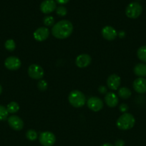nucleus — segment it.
<instances>
[{
	"label": "nucleus",
	"instance_id": "3",
	"mask_svg": "<svg viewBox=\"0 0 146 146\" xmlns=\"http://www.w3.org/2000/svg\"><path fill=\"white\" fill-rule=\"evenodd\" d=\"M68 101L74 108H81L86 103L84 94L78 90H74L69 94Z\"/></svg>",
	"mask_w": 146,
	"mask_h": 146
},
{
	"label": "nucleus",
	"instance_id": "23",
	"mask_svg": "<svg viewBox=\"0 0 146 146\" xmlns=\"http://www.w3.org/2000/svg\"><path fill=\"white\" fill-rule=\"evenodd\" d=\"M9 113L7 111V108L4 106L0 105V121H5L8 118Z\"/></svg>",
	"mask_w": 146,
	"mask_h": 146
},
{
	"label": "nucleus",
	"instance_id": "4",
	"mask_svg": "<svg viewBox=\"0 0 146 146\" xmlns=\"http://www.w3.org/2000/svg\"><path fill=\"white\" fill-rule=\"evenodd\" d=\"M143 12V7L138 2H131L125 9V14L128 18L136 19L140 16Z\"/></svg>",
	"mask_w": 146,
	"mask_h": 146
},
{
	"label": "nucleus",
	"instance_id": "27",
	"mask_svg": "<svg viewBox=\"0 0 146 146\" xmlns=\"http://www.w3.org/2000/svg\"><path fill=\"white\" fill-rule=\"evenodd\" d=\"M119 109H120V112L123 113H127V111H128V106L126 104H122L119 106Z\"/></svg>",
	"mask_w": 146,
	"mask_h": 146
},
{
	"label": "nucleus",
	"instance_id": "30",
	"mask_svg": "<svg viewBox=\"0 0 146 146\" xmlns=\"http://www.w3.org/2000/svg\"><path fill=\"white\" fill-rule=\"evenodd\" d=\"M117 35L119 36V37H120V38H123L125 36V32L123 31H120L119 33H117Z\"/></svg>",
	"mask_w": 146,
	"mask_h": 146
},
{
	"label": "nucleus",
	"instance_id": "17",
	"mask_svg": "<svg viewBox=\"0 0 146 146\" xmlns=\"http://www.w3.org/2000/svg\"><path fill=\"white\" fill-rule=\"evenodd\" d=\"M135 74L140 78H143L146 76V64L145 63H140L137 64L134 67Z\"/></svg>",
	"mask_w": 146,
	"mask_h": 146
},
{
	"label": "nucleus",
	"instance_id": "26",
	"mask_svg": "<svg viewBox=\"0 0 146 146\" xmlns=\"http://www.w3.org/2000/svg\"><path fill=\"white\" fill-rule=\"evenodd\" d=\"M56 13L60 17H64V16L67 15V10L66 7H63V6H60L56 9Z\"/></svg>",
	"mask_w": 146,
	"mask_h": 146
},
{
	"label": "nucleus",
	"instance_id": "29",
	"mask_svg": "<svg viewBox=\"0 0 146 146\" xmlns=\"http://www.w3.org/2000/svg\"><path fill=\"white\" fill-rule=\"evenodd\" d=\"M115 146H125V141L123 140H117L115 143Z\"/></svg>",
	"mask_w": 146,
	"mask_h": 146
},
{
	"label": "nucleus",
	"instance_id": "11",
	"mask_svg": "<svg viewBox=\"0 0 146 146\" xmlns=\"http://www.w3.org/2000/svg\"><path fill=\"white\" fill-rule=\"evenodd\" d=\"M102 36L107 41H113L117 36V32L111 26H105L102 29Z\"/></svg>",
	"mask_w": 146,
	"mask_h": 146
},
{
	"label": "nucleus",
	"instance_id": "14",
	"mask_svg": "<svg viewBox=\"0 0 146 146\" xmlns=\"http://www.w3.org/2000/svg\"><path fill=\"white\" fill-rule=\"evenodd\" d=\"M92 61V58L90 55L86 54H82L79 55L76 58L75 60V64L77 67L79 68H86L90 64Z\"/></svg>",
	"mask_w": 146,
	"mask_h": 146
},
{
	"label": "nucleus",
	"instance_id": "31",
	"mask_svg": "<svg viewBox=\"0 0 146 146\" xmlns=\"http://www.w3.org/2000/svg\"><path fill=\"white\" fill-rule=\"evenodd\" d=\"M70 0H55V1H57V3L60 4H67V2H69Z\"/></svg>",
	"mask_w": 146,
	"mask_h": 146
},
{
	"label": "nucleus",
	"instance_id": "12",
	"mask_svg": "<svg viewBox=\"0 0 146 146\" xmlns=\"http://www.w3.org/2000/svg\"><path fill=\"white\" fill-rule=\"evenodd\" d=\"M50 35V30L47 27H40L33 34L34 38L37 41H44L47 39Z\"/></svg>",
	"mask_w": 146,
	"mask_h": 146
},
{
	"label": "nucleus",
	"instance_id": "19",
	"mask_svg": "<svg viewBox=\"0 0 146 146\" xmlns=\"http://www.w3.org/2000/svg\"><path fill=\"white\" fill-rule=\"evenodd\" d=\"M137 56L140 61L146 63V45L142 46L137 49Z\"/></svg>",
	"mask_w": 146,
	"mask_h": 146
},
{
	"label": "nucleus",
	"instance_id": "32",
	"mask_svg": "<svg viewBox=\"0 0 146 146\" xmlns=\"http://www.w3.org/2000/svg\"><path fill=\"white\" fill-rule=\"evenodd\" d=\"M101 146H113V145H112V144H110V143H104V144H102Z\"/></svg>",
	"mask_w": 146,
	"mask_h": 146
},
{
	"label": "nucleus",
	"instance_id": "22",
	"mask_svg": "<svg viewBox=\"0 0 146 146\" xmlns=\"http://www.w3.org/2000/svg\"><path fill=\"white\" fill-rule=\"evenodd\" d=\"M26 137L29 141H34L38 138V135H37V133L34 130L30 129L27 131V132L26 133Z\"/></svg>",
	"mask_w": 146,
	"mask_h": 146
},
{
	"label": "nucleus",
	"instance_id": "9",
	"mask_svg": "<svg viewBox=\"0 0 146 146\" xmlns=\"http://www.w3.org/2000/svg\"><path fill=\"white\" fill-rule=\"evenodd\" d=\"M9 126L14 131H21L24 127V122L21 118L15 115H11L7 118Z\"/></svg>",
	"mask_w": 146,
	"mask_h": 146
},
{
	"label": "nucleus",
	"instance_id": "13",
	"mask_svg": "<svg viewBox=\"0 0 146 146\" xmlns=\"http://www.w3.org/2000/svg\"><path fill=\"white\" fill-rule=\"evenodd\" d=\"M121 83V79L118 75L115 74H111L110 76L107 78V85L110 90L116 91L119 88Z\"/></svg>",
	"mask_w": 146,
	"mask_h": 146
},
{
	"label": "nucleus",
	"instance_id": "15",
	"mask_svg": "<svg viewBox=\"0 0 146 146\" xmlns=\"http://www.w3.org/2000/svg\"><path fill=\"white\" fill-rule=\"evenodd\" d=\"M133 88L138 94L146 93V79L144 78H137L133 81Z\"/></svg>",
	"mask_w": 146,
	"mask_h": 146
},
{
	"label": "nucleus",
	"instance_id": "33",
	"mask_svg": "<svg viewBox=\"0 0 146 146\" xmlns=\"http://www.w3.org/2000/svg\"><path fill=\"white\" fill-rule=\"evenodd\" d=\"M1 93H2V87H1V86L0 85V95L1 94Z\"/></svg>",
	"mask_w": 146,
	"mask_h": 146
},
{
	"label": "nucleus",
	"instance_id": "1",
	"mask_svg": "<svg viewBox=\"0 0 146 146\" xmlns=\"http://www.w3.org/2000/svg\"><path fill=\"white\" fill-rule=\"evenodd\" d=\"M73 25L68 20H61L52 28V34L58 39L67 38L72 34Z\"/></svg>",
	"mask_w": 146,
	"mask_h": 146
},
{
	"label": "nucleus",
	"instance_id": "8",
	"mask_svg": "<svg viewBox=\"0 0 146 146\" xmlns=\"http://www.w3.org/2000/svg\"><path fill=\"white\" fill-rule=\"evenodd\" d=\"M87 105L90 110L94 112L100 111L103 108L102 101L96 96H92L89 98L87 101Z\"/></svg>",
	"mask_w": 146,
	"mask_h": 146
},
{
	"label": "nucleus",
	"instance_id": "5",
	"mask_svg": "<svg viewBox=\"0 0 146 146\" xmlns=\"http://www.w3.org/2000/svg\"><path fill=\"white\" fill-rule=\"evenodd\" d=\"M28 75L30 78L35 80L42 79L44 75V71L42 67L38 64H31L28 68Z\"/></svg>",
	"mask_w": 146,
	"mask_h": 146
},
{
	"label": "nucleus",
	"instance_id": "7",
	"mask_svg": "<svg viewBox=\"0 0 146 146\" xmlns=\"http://www.w3.org/2000/svg\"><path fill=\"white\" fill-rule=\"evenodd\" d=\"M21 60L18 57L14 56L7 58L4 61V66H5L6 68L9 70H11V71L18 70L21 67Z\"/></svg>",
	"mask_w": 146,
	"mask_h": 146
},
{
	"label": "nucleus",
	"instance_id": "10",
	"mask_svg": "<svg viewBox=\"0 0 146 146\" xmlns=\"http://www.w3.org/2000/svg\"><path fill=\"white\" fill-rule=\"evenodd\" d=\"M57 9V4L54 0H44L40 4V10L44 14H50Z\"/></svg>",
	"mask_w": 146,
	"mask_h": 146
},
{
	"label": "nucleus",
	"instance_id": "24",
	"mask_svg": "<svg viewBox=\"0 0 146 146\" xmlns=\"http://www.w3.org/2000/svg\"><path fill=\"white\" fill-rule=\"evenodd\" d=\"M43 23L46 27H52L54 25V19L52 16H46L43 19Z\"/></svg>",
	"mask_w": 146,
	"mask_h": 146
},
{
	"label": "nucleus",
	"instance_id": "6",
	"mask_svg": "<svg viewBox=\"0 0 146 146\" xmlns=\"http://www.w3.org/2000/svg\"><path fill=\"white\" fill-rule=\"evenodd\" d=\"M39 141L43 146H52L56 141V137L52 132L44 131L40 135Z\"/></svg>",
	"mask_w": 146,
	"mask_h": 146
},
{
	"label": "nucleus",
	"instance_id": "21",
	"mask_svg": "<svg viewBox=\"0 0 146 146\" xmlns=\"http://www.w3.org/2000/svg\"><path fill=\"white\" fill-rule=\"evenodd\" d=\"M4 46L7 50L9 51H14L16 48V43L13 39H8L5 41Z\"/></svg>",
	"mask_w": 146,
	"mask_h": 146
},
{
	"label": "nucleus",
	"instance_id": "25",
	"mask_svg": "<svg viewBox=\"0 0 146 146\" xmlns=\"http://www.w3.org/2000/svg\"><path fill=\"white\" fill-rule=\"evenodd\" d=\"M47 87H48V84L45 80L40 79L39 81L38 84H37V88L40 91H45L47 89Z\"/></svg>",
	"mask_w": 146,
	"mask_h": 146
},
{
	"label": "nucleus",
	"instance_id": "20",
	"mask_svg": "<svg viewBox=\"0 0 146 146\" xmlns=\"http://www.w3.org/2000/svg\"><path fill=\"white\" fill-rule=\"evenodd\" d=\"M6 108L9 113H15L19 110V106L17 102L12 101V102H10Z\"/></svg>",
	"mask_w": 146,
	"mask_h": 146
},
{
	"label": "nucleus",
	"instance_id": "18",
	"mask_svg": "<svg viewBox=\"0 0 146 146\" xmlns=\"http://www.w3.org/2000/svg\"><path fill=\"white\" fill-rule=\"evenodd\" d=\"M131 91L127 87H123V88H119L118 90V96L120 98L123 99H127L131 96Z\"/></svg>",
	"mask_w": 146,
	"mask_h": 146
},
{
	"label": "nucleus",
	"instance_id": "28",
	"mask_svg": "<svg viewBox=\"0 0 146 146\" xmlns=\"http://www.w3.org/2000/svg\"><path fill=\"white\" fill-rule=\"evenodd\" d=\"M98 91L102 94H106L107 93V88L105 86H100L98 88Z\"/></svg>",
	"mask_w": 146,
	"mask_h": 146
},
{
	"label": "nucleus",
	"instance_id": "16",
	"mask_svg": "<svg viewBox=\"0 0 146 146\" xmlns=\"http://www.w3.org/2000/svg\"><path fill=\"white\" fill-rule=\"evenodd\" d=\"M104 101L109 107L115 108L118 104V97L113 92H108L104 96Z\"/></svg>",
	"mask_w": 146,
	"mask_h": 146
},
{
	"label": "nucleus",
	"instance_id": "2",
	"mask_svg": "<svg viewBox=\"0 0 146 146\" xmlns=\"http://www.w3.org/2000/svg\"><path fill=\"white\" fill-rule=\"evenodd\" d=\"M135 123V119L132 114L128 113H123L117 120V128L123 131H127L133 128Z\"/></svg>",
	"mask_w": 146,
	"mask_h": 146
}]
</instances>
